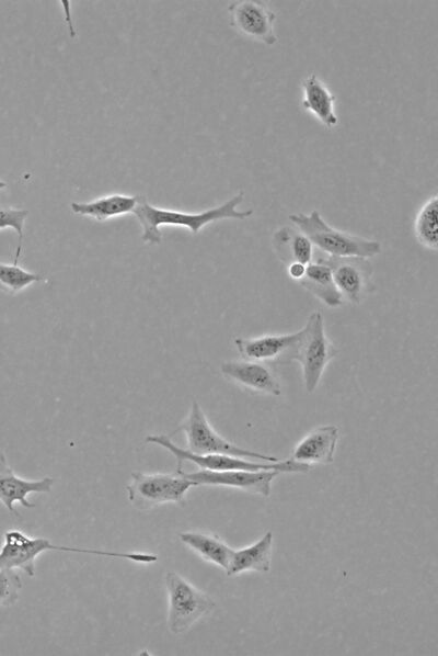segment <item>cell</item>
I'll return each mask as SVG.
<instances>
[{
	"label": "cell",
	"mask_w": 438,
	"mask_h": 656,
	"mask_svg": "<svg viewBox=\"0 0 438 656\" xmlns=\"http://www.w3.org/2000/svg\"><path fill=\"white\" fill-rule=\"evenodd\" d=\"M244 200V192L240 190L222 204L200 212H183L161 208L151 205L146 197L139 196L134 211L142 228L141 239L146 244L159 245L162 240L161 226L185 227L192 234H198L205 226L223 219L243 220L253 215L254 211L239 210Z\"/></svg>",
	"instance_id": "6da1fadb"
},
{
	"label": "cell",
	"mask_w": 438,
	"mask_h": 656,
	"mask_svg": "<svg viewBox=\"0 0 438 656\" xmlns=\"http://www.w3.org/2000/svg\"><path fill=\"white\" fill-rule=\"evenodd\" d=\"M195 486L181 471L176 473L132 472L127 485L130 504L139 510H148L162 504H183L187 491Z\"/></svg>",
	"instance_id": "52a82bcc"
},
{
	"label": "cell",
	"mask_w": 438,
	"mask_h": 656,
	"mask_svg": "<svg viewBox=\"0 0 438 656\" xmlns=\"http://www.w3.org/2000/svg\"><path fill=\"white\" fill-rule=\"evenodd\" d=\"M299 284L328 307H338L343 304V296L337 290L331 268L319 258L306 268V273Z\"/></svg>",
	"instance_id": "d6986e66"
},
{
	"label": "cell",
	"mask_w": 438,
	"mask_h": 656,
	"mask_svg": "<svg viewBox=\"0 0 438 656\" xmlns=\"http://www.w3.org/2000/svg\"><path fill=\"white\" fill-rule=\"evenodd\" d=\"M176 431L184 432L187 450L197 454H227L263 462L280 461L275 456L241 448L220 436L196 400L192 403L187 417Z\"/></svg>",
	"instance_id": "ba28073f"
},
{
	"label": "cell",
	"mask_w": 438,
	"mask_h": 656,
	"mask_svg": "<svg viewBox=\"0 0 438 656\" xmlns=\"http://www.w3.org/2000/svg\"><path fill=\"white\" fill-rule=\"evenodd\" d=\"M337 354V349L325 333L322 312L310 314L306 325L301 328V337L291 351L288 362L300 364L304 388L313 393L327 366Z\"/></svg>",
	"instance_id": "277c9868"
},
{
	"label": "cell",
	"mask_w": 438,
	"mask_h": 656,
	"mask_svg": "<svg viewBox=\"0 0 438 656\" xmlns=\"http://www.w3.org/2000/svg\"><path fill=\"white\" fill-rule=\"evenodd\" d=\"M7 186V183L2 180H0V190L4 189Z\"/></svg>",
	"instance_id": "4316f807"
},
{
	"label": "cell",
	"mask_w": 438,
	"mask_h": 656,
	"mask_svg": "<svg viewBox=\"0 0 438 656\" xmlns=\"http://www.w3.org/2000/svg\"><path fill=\"white\" fill-rule=\"evenodd\" d=\"M273 533L267 531L257 541L233 548L229 566L226 570L228 576H238L244 573H267L272 566Z\"/></svg>",
	"instance_id": "2e32d148"
},
{
	"label": "cell",
	"mask_w": 438,
	"mask_h": 656,
	"mask_svg": "<svg viewBox=\"0 0 438 656\" xmlns=\"http://www.w3.org/2000/svg\"><path fill=\"white\" fill-rule=\"evenodd\" d=\"M55 479L45 476L39 479H26L14 473L3 452L0 451V502L5 509L18 514L15 504L25 508H34L27 496L33 493L47 494L51 491Z\"/></svg>",
	"instance_id": "7c38bea8"
},
{
	"label": "cell",
	"mask_w": 438,
	"mask_h": 656,
	"mask_svg": "<svg viewBox=\"0 0 438 656\" xmlns=\"http://www.w3.org/2000/svg\"><path fill=\"white\" fill-rule=\"evenodd\" d=\"M46 551L90 554L141 564H151L158 559V556L153 553L114 552L93 547L59 545L45 538L28 535L19 529H9L3 534V543L0 547V568L21 569L30 577H33L35 575V561L38 555Z\"/></svg>",
	"instance_id": "7a4b0ae2"
},
{
	"label": "cell",
	"mask_w": 438,
	"mask_h": 656,
	"mask_svg": "<svg viewBox=\"0 0 438 656\" xmlns=\"http://www.w3.org/2000/svg\"><path fill=\"white\" fill-rule=\"evenodd\" d=\"M178 536L182 543L204 561L227 570L233 548L221 538L203 531H186Z\"/></svg>",
	"instance_id": "ffe728a7"
},
{
	"label": "cell",
	"mask_w": 438,
	"mask_h": 656,
	"mask_svg": "<svg viewBox=\"0 0 438 656\" xmlns=\"http://www.w3.org/2000/svg\"><path fill=\"white\" fill-rule=\"evenodd\" d=\"M321 259L331 268L334 283L344 299L359 304L374 291L373 268L368 259L327 256Z\"/></svg>",
	"instance_id": "30bf717a"
},
{
	"label": "cell",
	"mask_w": 438,
	"mask_h": 656,
	"mask_svg": "<svg viewBox=\"0 0 438 656\" xmlns=\"http://www.w3.org/2000/svg\"><path fill=\"white\" fill-rule=\"evenodd\" d=\"M184 476L191 479L195 486H221L238 488L250 494H256L262 497H268L272 491L273 480L280 474L274 470H231V471H206L198 470L191 473L182 471Z\"/></svg>",
	"instance_id": "8fae6325"
},
{
	"label": "cell",
	"mask_w": 438,
	"mask_h": 656,
	"mask_svg": "<svg viewBox=\"0 0 438 656\" xmlns=\"http://www.w3.org/2000/svg\"><path fill=\"white\" fill-rule=\"evenodd\" d=\"M22 588V578L15 569L0 568V607L13 606Z\"/></svg>",
	"instance_id": "cb8c5ba5"
},
{
	"label": "cell",
	"mask_w": 438,
	"mask_h": 656,
	"mask_svg": "<svg viewBox=\"0 0 438 656\" xmlns=\"http://www.w3.org/2000/svg\"><path fill=\"white\" fill-rule=\"evenodd\" d=\"M339 439L335 425H324L308 432L293 448L291 460L309 465L330 464Z\"/></svg>",
	"instance_id": "9a60e30c"
},
{
	"label": "cell",
	"mask_w": 438,
	"mask_h": 656,
	"mask_svg": "<svg viewBox=\"0 0 438 656\" xmlns=\"http://www.w3.org/2000/svg\"><path fill=\"white\" fill-rule=\"evenodd\" d=\"M230 25L251 39L274 46L278 42L275 32L276 13L258 0H239L228 7Z\"/></svg>",
	"instance_id": "9c48e42d"
},
{
	"label": "cell",
	"mask_w": 438,
	"mask_h": 656,
	"mask_svg": "<svg viewBox=\"0 0 438 656\" xmlns=\"http://www.w3.org/2000/svg\"><path fill=\"white\" fill-rule=\"evenodd\" d=\"M222 375L249 389L273 396L281 394V386L273 371L263 362L232 360L221 364Z\"/></svg>",
	"instance_id": "5bb4252c"
},
{
	"label": "cell",
	"mask_w": 438,
	"mask_h": 656,
	"mask_svg": "<svg viewBox=\"0 0 438 656\" xmlns=\"http://www.w3.org/2000/svg\"><path fill=\"white\" fill-rule=\"evenodd\" d=\"M46 281L43 274L25 270L14 260L13 263L0 262V291L16 294L33 283Z\"/></svg>",
	"instance_id": "603a6c76"
},
{
	"label": "cell",
	"mask_w": 438,
	"mask_h": 656,
	"mask_svg": "<svg viewBox=\"0 0 438 656\" xmlns=\"http://www.w3.org/2000/svg\"><path fill=\"white\" fill-rule=\"evenodd\" d=\"M306 268V264L299 262H291L288 264L287 273L291 279L299 281L304 275Z\"/></svg>",
	"instance_id": "484cf974"
},
{
	"label": "cell",
	"mask_w": 438,
	"mask_h": 656,
	"mask_svg": "<svg viewBox=\"0 0 438 656\" xmlns=\"http://www.w3.org/2000/svg\"><path fill=\"white\" fill-rule=\"evenodd\" d=\"M273 245L279 259L289 264L308 265L313 261V245L298 228L284 226L273 235Z\"/></svg>",
	"instance_id": "44dd1931"
},
{
	"label": "cell",
	"mask_w": 438,
	"mask_h": 656,
	"mask_svg": "<svg viewBox=\"0 0 438 656\" xmlns=\"http://www.w3.org/2000/svg\"><path fill=\"white\" fill-rule=\"evenodd\" d=\"M414 234L425 248H438V197L434 194L419 208L414 222Z\"/></svg>",
	"instance_id": "7402d4cb"
},
{
	"label": "cell",
	"mask_w": 438,
	"mask_h": 656,
	"mask_svg": "<svg viewBox=\"0 0 438 656\" xmlns=\"http://www.w3.org/2000/svg\"><path fill=\"white\" fill-rule=\"evenodd\" d=\"M28 216V211L15 208L11 206H0V230L11 228L19 236V246L16 249L15 259H19L21 253V242L23 239V228L25 219Z\"/></svg>",
	"instance_id": "d4e9b609"
},
{
	"label": "cell",
	"mask_w": 438,
	"mask_h": 656,
	"mask_svg": "<svg viewBox=\"0 0 438 656\" xmlns=\"http://www.w3.org/2000/svg\"><path fill=\"white\" fill-rule=\"evenodd\" d=\"M168 593L166 625L171 633L182 634L216 607L215 600L176 572L164 577Z\"/></svg>",
	"instance_id": "8992f818"
},
{
	"label": "cell",
	"mask_w": 438,
	"mask_h": 656,
	"mask_svg": "<svg viewBox=\"0 0 438 656\" xmlns=\"http://www.w3.org/2000/svg\"><path fill=\"white\" fill-rule=\"evenodd\" d=\"M289 219L309 238L313 247L327 257L369 259L381 252V244L378 240L336 229L328 225L316 210L308 214H291Z\"/></svg>",
	"instance_id": "3957f363"
},
{
	"label": "cell",
	"mask_w": 438,
	"mask_h": 656,
	"mask_svg": "<svg viewBox=\"0 0 438 656\" xmlns=\"http://www.w3.org/2000/svg\"><path fill=\"white\" fill-rule=\"evenodd\" d=\"M301 87L302 108L311 112L326 128H334L338 124L335 112L336 97L315 73L307 76L302 80Z\"/></svg>",
	"instance_id": "e0dca14e"
},
{
	"label": "cell",
	"mask_w": 438,
	"mask_h": 656,
	"mask_svg": "<svg viewBox=\"0 0 438 656\" xmlns=\"http://www.w3.org/2000/svg\"><path fill=\"white\" fill-rule=\"evenodd\" d=\"M138 200V196L116 193L88 202H72L70 207L74 214L104 222L116 216L134 213Z\"/></svg>",
	"instance_id": "ac0fdd59"
},
{
	"label": "cell",
	"mask_w": 438,
	"mask_h": 656,
	"mask_svg": "<svg viewBox=\"0 0 438 656\" xmlns=\"http://www.w3.org/2000/svg\"><path fill=\"white\" fill-rule=\"evenodd\" d=\"M146 442L160 445L173 454L176 459V471L182 470L184 462H191L199 470L215 472L231 470H274L279 471L280 473H306L311 468L309 465L295 462L291 459L278 462H263L227 454H197L187 449L177 446L170 437L165 434H150L146 438Z\"/></svg>",
	"instance_id": "5b68a950"
},
{
	"label": "cell",
	"mask_w": 438,
	"mask_h": 656,
	"mask_svg": "<svg viewBox=\"0 0 438 656\" xmlns=\"http://www.w3.org/2000/svg\"><path fill=\"white\" fill-rule=\"evenodd\" d=\"M301 337V329L290 333L264 335L255 338H233L242 359L288 363L289 355Z\"/></svg>",
	"instance_id": "4fadbf2b"
}]
</instances>
